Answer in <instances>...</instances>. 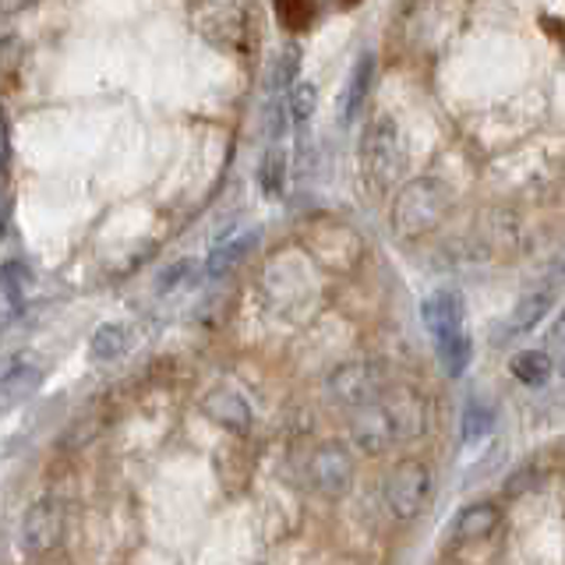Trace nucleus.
I'll return each mask as SVG.
<instances>
[{
	"instance_id": "f257e3e1",
	"label": "nucleus",
	"mask_w": 565,
	"mask_h": 565,
	"mask_svg": "<svg viewBox=\"0 0 565 565\" xmlns=\"http://www.w3.org/2000/svg\"><path fill=\"white\" fill-rule=\"evenodd\" d=\"M446 205H449V188L435 181V177H424V181H414L399 191V199L393 202V223L403 237H414L438 226Z\"/></svg>"
},
{
	"instance_id": "f03ea898",
	"label": "nucleus",
	"mask_w": 565,
	"mask_h": 565,
	"mask_svg": "<svg viewBox=\"0 0 565 565\" xmlns=\"http://www.w3.org/2000/svg\"><path fill=\"white\" fill-rule=\"evenodd\" d=\"M431 494V470L420 459H399L385 477V505L396 520H417Z\"/></svg>"
},
{
	"instance_id": "7ed1b4c3",
	"label": "nucleus",
	"mask_w": 565,
	"mask_h": 565,
	"mask_svg": "<svg viewBox=\"0 0 565 565\" xmlns=\"http://www.w3.org/2000/svg\"><path fill=\"white\" fill-rule=\"evenodd\" d=\"M396 159H399L396 124L388 120V117H375V120L367 124V135L361 141V173L382 191V188H388V181H393Z\"/></svg>"
},
{
	"instance_id": "20e7f679",
	"label": "nucleus",
	"mask_w": 565,
	"mask_h": 565,
	"mask_svg": "<svg viewBox=\"0 0 565 565\" xmlns=\"http://www.w3.org/2000/svg\"><path fill=\"white\" fill-rule=\"evenodd\" d=\"M382 393H385V375H382V367L371 361L343 364V367H335L329 379V396L343 406H353V411L379 403Z\"/></svg>"
},
{
	"instance_id": "39448f33",
	"label": "nucleus",
	"mask_w": 565,
	"mask_h": 565,
	"mask_svg": "<svg viewBox=\"0 0 565 565\" xmlns=\"http://www.w3.org/2000/svg\"><path fill=\"white\" fill-rule=\"evenodd\" d=\"M311 488L318 494H326V499H343L353 484V456L335 446V441H326V446H318L315 456H311Z\"/></svg>"
},
{
	"instance_id": "423d86ee",
	"label": "nucleus",
	"mask_w": 565,
	"mask_h": 565,
	"mask_svg": "<svg viewBox=\"0 0 565 565\" xmlns=\"http://www.w3.org/2000/svg\"><path fill=\"white\" fill-rule=\"evenodd\" d=\"M64 537V509L53 499L32 502L22 520V547L29 555H46Z\"/></svg>"
},
{
	"instance_id": "0eeeda50",
	"label": "nucleus",
	"mask_w": 565,
	"mask_h": 565,
	"mask_svg": "<svg viewBox=\"0 0 565 565\" xmlns=\"http://www.w3.org/2000/svg\"><path fill=\"white\" fill-rule=\"evenodd\" d=\"M396 414H388L385 406L371 403V406H361L358 417H353V428H350V438L353 446H358L364 456H382L385 449H393L396 441Z\"/></svg>"
},
{
	"instance_id": "6e6552de",
	"label": "nucleus",
	"mask_w": 565,
	"mask_h": 565,
	"mask_svg": "<svg viewBox=\"0 0 565 565\" xmlns=\"http://www.w3.org/2000/svg\"><path fill=\"white\" fill-rule=\"evenodd\" d=\"M420 318H424V326H428L431 332V340H449V335L456 332H463L467 329V305H463V294L459 290H449V287H441L435 290L431 297H424V305H420Z\"/></svg>"
},
{
	"instance_id": "1a4fd4ad",
	"label": "nucleus",
	"mask_w": 565,
	"mask_h": 565,
	"mask_svg": "<svg viewBox=\"0 0 565 565\" xmlns=\"http://www.w3.org/2000/svg\"><path fill=\"white\" fill-rule=\"evenodd\" d=\"M375 67H379V61H375V53H371V50H361L358 61L350 64L343 93H340V120L343 124H353L361 117L364 99L371 93V85H375Z\"/></svg>"
},
{
	"instance_id": "9d476101",
	"label": "nucleus",
	"mask_w": 565,
	"mask_h": 565,
	"mask_svg": "<svg viewBox=\"0 0 565 565\" xmlns=\"http://www.w3.org/2000/svg\"><path fill=\"white\" fill-rule=\"evenodd\" d=\"M258 241H262L258 230H244V234H237V237H223V241L209 252V258H205V276H209V279H226V276H234V273L241 269V265L255 255Z\"/></svg>"
},
{
	"instance_id": "9b49d317",
	"label": "nucleus",
	"mask_w": 565,
	"mask_h": 565,
	"mask_svg": "<svg viewBox=\"0 0 565 565\" xmlns=\"http://www.w3.org/2000/svg\"><path fill=\"white\" fill-rule=\"evenodd\" d=\"M202 411L209 420H216L226 431H237V435L252 431V406H247L237 393H230V388H212V393L202 399Z\"/></svg>"
},
{
	"instance_id": "f8f14e48",
	"label": "nucleus",
	"mask_w": 565,
	"mask_h": 565,
	"mask_svg": "<svg viewBox=\"0 0 565 565\" xmlns=\"http://www.w3.org/2000/svg\"><path fill=\"white\" fill-rule=\"evenodd\" d=\"M552 308H555V287H537V290L523 294L516 300V308H512L509 322H505V340H512V335L534 332Z\"/></svg>"
},
{
	"instance_id": "ddd939ff",
	"label": "nucleus",
	"mask_w": 565,
	"mask_h": 565,
	"mask_svg": "<svg viewBox=\"0 0 565 565\" xmlns=\"http://www.w3.org/2000/svg\"><path fill=\"white\" fill-rule=\"evenodd\" d=\"M135 335L128 326L120 322H106L93 332V340H88V358H93L96 364H110V361H120L124 353L131 350Z\"/></svg>"
},
{
	"instance_id": "4468645a",
	"label": "nucleus",
	"mask_w": 565,
	"mask_h": 565,
	"mask_svg": "<svg viewBox=\"0 0 565 565\" xmlns=\"http://www.w3.org/2000/svg\"><path fill=\"white\" fill-rule=\"evenodd\" d=\"M502 523V512L494 502H473L467 505L463 512H459V520H456V537L459 541H484L491 537L494 530H499Z\"/></svg>"
},
{
	"instance_id": "2eb2a0df",
	"label": "nucleus",
	"mask_w": 565,
	"mask_h": 565,
	"mask_svg": "<svg viewBox=\"0 0 565 565\" xmlns=\"http://www.w3.org/2000/svg\"><path fill=\"white\" fill-rule=\"evenodd\" d=\"M4 403L14 406L29 396H35V388L43 385V367L40 364H29V361H18V364H8L4 367Z\"/></svg>"
},
{
	"instance_id": "dca6fc26",
	"label": "nucleus",
	"mask_w": 565,
	"mask_h": 565,
	"mask_svg": "<svg viewBox=\"0 0 565 565\" xmlns=\"http://www.w3.org/2000/svg\"><path fill=\"white\" fill-rule=\"evenodd\" d=\"M255 177L265 199H282V191H287V152L279 149V141H273V146L262 152Z\"/></svg>"
},
{
	"instance_id": "f3484780",
	"label": "nucleus",
	"mask_w": 565,
	"mask_h": 565,
	"mask_svg": "<svg viewBox=\"0 0 565 565\" xmlns=\"http://www.w3.org/2000/svg\"><path fill=\"white\" fill-rule=\"evenodd\" d=\"M509 371H512V379L530 385V388H541L547 379H552V358H547L544 350H520L516 358L509 361Z\"/></svg>"
},
{
	"instance_id": "a211bd4d",
	"label": "nucleus",
	"mask_w": 565,
	"mask_h": 565,
	"mask_svg": "<svg viewBox=\"0 0 565 565\" xmlns=\"http://www.w3.org/2000/svg\"><path fill=\"white\" fill-rule=\"evenodd\" d=\"M435 350H438L441 371H446L449 379H459V375H463V371L470 367V361H473V340H470V332H467V329H463V332H456V335H449V340H438Z\"/></svg>"
},
{
	"instance_id": "6ab92c4d",
	"label": "nucleus",
	"mask_w": 565,
	"mask_h": 565,
	"mask_svg": "<svg viewBox=\"0 0 565 565\" xmlns=\"http://www.w3.org/2000/svg\"><path fill=\"white\" fill-rule=\"evenodd\" d=\"M300 78V46L297 43H287L273 61V71H269V93L273 96H290V88L297 85Z\"/></svg>"
},
{
	"instance_id": "aec40b11",
	"label": "nucleus",
	"mask_w": 565,
	"mask_h": 565,
	"mask_svg": "<svg viewBox=\"0 0 565 565\" xmlns=\"http://www.w3.org/2000/svg\"><path fill=\"white\" fill-rule=\"evenodd\" d=\"M0 282H4V297L8 305H22L35 287V269L25 258H8L4 269H0Z\"/></svg>"
},
{
	"instance_id": "412c9836",
	"label": "nucleus",
	"mask_w": 565,
	"mask_h": 565,
	"mask_svg": "<svg viewBox=\"0 0 565 565\" xmlns=\"http://www.w3.org/2000/svg\"><path fill=\"white\" fill-rule=\"evenodd\" d=\"M494 428V406L484 396H470L463 406V441H481Z\"/></svg>"
},
{
	"instance_id": "4be33fe9",
	"label": "nucleus",
	"mask_w": 565,
	"mask_h": 565,
	"mask_svg": "<svg viewBox=\"0 0 565 565\" xmlns=\"http://www.w3.org/2000/svg\"><path fill=\"white\" fill-rule=\"evenodd\" d=\"M290 117H294V124L297 128H305V124H311V117H315V110H318V85H311V82H297L294 88H290Z\"/></svg>"
},
{
	"instance_id": "5701e85b",
	"label": "nucleus",
	"mask_w": 565,
	"mask_h": 565,
	"mask_svg": "<svg viewBox=\"0 0 565 565\" xmlns=\"http://www.w3.org/2000/svg\"><path fill=\"white\" fill-rule=\"evenodd\" d=\"M290 99L287 96H273L269 93V106H265V138H269V146L273 141H279L282 135H287V124H290Z\"/></svg>"
},
{
	"instance_id": "b1692460",
	"label": "nucleus",
	"mask_w": 565,
	"mask_h": 565,
	"mask_svg": "<svg viewBox=\"0 0 565 565\" xmlns=\"http://www.w3.org/2000/svg\"><path fill=\"white\" fill-rule=\"evenodd\" d=\"M194 273H199V262H194V258H181V262H173V265H167L163 273H159L156 290H159V294H170V290L181 287V282H188Z\"/></svg>"
},
{
	"instance_id": "393cba45",
	"label": "nucleus",
	"mask_w": 565,
	"mask_h": 565,
	"mask_svg": "<svg viewBox=\"0 0 565 565\" xmlns=\"http://www.w3.org/2000/svg\"><path fill=\"white\" fill-rule=\"evenodd\" d=\"M552 343H565V305H562L555 326H552Z\"/></svg>"
},
{
	"instance_id": "a878e982",
	"label": "nucleus",
	"mask_w": 565,
	"mask_h": 565,
	"mask_svg": "<svg viewBox=\"0 0 565 565\" xmlns=\"http://www.w3.org/2000/svg\"><path fill=\"white\" fill-rule=\"evenodd\" d=\"M555 279H558V282H565V258L558 262V273H555Z\"/></svg>"
},
{
	"instance_id": "bb28decb",
	"label": "nucleus",
	"mask_w": 565,
	"mask_h": 565,
	"mask_svg": "<svg viewBox=\"0 0 565 565\" xmlns=\"http://www.w3.org/2000/svg\"><path fill=\"white\" fill-rule=\"evenodd\" d=\"M562 379H565V358H562Z\"/></svg>"
}]
</instances>
